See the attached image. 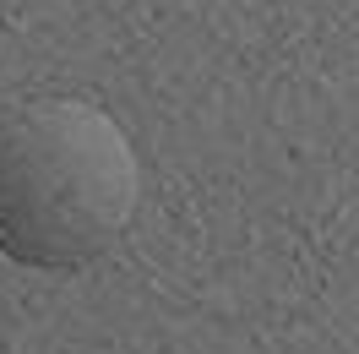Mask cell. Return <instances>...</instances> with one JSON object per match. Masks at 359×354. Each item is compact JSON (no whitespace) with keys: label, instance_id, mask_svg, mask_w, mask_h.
<instances>
[{"label":"cell","instance_id":"1","mask_svg":"<svg viewBox=\"0 0 359 354\" xmlns=\"http://www.w3.org/2000/svg\"><path fill=\"white\" fill-rule=\"evenodd\" d=\"M142 164L126 126L88 98L0 114V256L22 267L98 262L136 218Z\"/></svg>","mask_w":359,"mask_h":354}]
</instances>
